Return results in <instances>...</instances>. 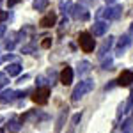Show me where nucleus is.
<instances>
[{"instance_id": "1", "label": "nucleus", "mask_w": 133, "mask_h": 133, "mask_svg": "<svg viewBox=\"0 0 133 133\" xmlns=\"http://www.w3.org/2000/svg\"><path fill=\"white\" fill-rule=\"evenodd\" d=\"M94 89V80H82V82L78 83L75 89H73V94H71V99L75 103L80 101V98H83L87 92H91Z\"/></svg>"}, {"instance_id": "2", "label": "nucleus", "mask_w": 133, "mask_h": 133, "mask_svg": "<svg viewBox=\"0 0 133 133\" xmlns=\"http://www.w3.org/2000/svg\"><path fill=\"white\" fill-rule=\"evenodd\" d=\"M78 43H80V48H82L85 53H91V51L94 50V46H96V41H94L92 34H89V32H82V34L78 36Z\"/></svg>"}, {"instance_id": "3", "label": "nucleus", "mask_w": 133, "mask_h": 133, "mask_svg": "<svg viewBox=\"0 0 133 133\" xmlns=\"http://www.w3.org/2000/svg\"><path fill=\"white\" fill-rule=\"evenodd\" d=\"M99 16H105L107 20H119L123 14V5H108L107 9H99Z\"/></svg>"}, {"instance_id": "4", "label": "nucleus", "mask_w": 133, "mask_h": 133, "mask_svg": "<svg viewBox=\"0 0 133 133\" xmlns=\"http://www.w3.org/2000/svg\"><path fill=\"white\" fill-rule=\"evenodd\" d=\"M69 14H71V18H75V20H89V11L85 9V5H82V4H73L71 9H69Z\"/></svg>"}, {"instance_id": "5", "label": "nucleus", "mask_w": 133, "mask_h": 133, "mask_svg": "<svg viewBox=\"0 0 133 133\" xmlns=\"http://www.w3.org/2000/svg\"><path fill=\"white\" fill-rule=\"evenodd\" d=\"M48 96H50V87H37L32 92V101L36 105H44L48 101Z\"/></svg>"}, {"instance_id": "6", "label": "nucleus", "mask_w": 133, "mask_h": 133, "mask_svg": "<svg viewBox=\"0 0 133 133\" xmlns=\"http://www.w3.org/2000/svg\"><path fill=\"white\" fill-rule=\"evenodd\" d=\"M117 85H121V87H128V85H131L133 83V71L131 69H124L121 75H119V78H117Z\"/></svg>"}, {"instance_id": "7", "label": "nucleus", "mask_w": 133, "mask_h": 133, "mask_svg": "<svg viewBox=\"0 0 133 133\" xmlns=\"http://www.w3.org/2000/svg\"><path fill=\"white\" fill-rule=\"evenodd\" d=\"M130 43H131V37H130V34H123V36L119 37V41H117L115 55H117V57H121V55H123V51L126 50V46H130Z\"/></svg>"}, {"instance_id": "8", "label": "nucleus", "mask_w": 133, "mask_h": 133, "mask_svg": "<svg viewBox=\"0 0 133 133\" xmlns=\"http://www.w3.org/2000/svg\"><path fill=\"white\" fill-rule=\"evenodd\" d=\"M108 30V23L107 21H94V25H92V34L94 36H103V34H107Z\"/></svg>"}, {"instance_id": "9", "label": "nucleus", "mask_w": 133, "mask_h": 133, "mask_svg": "<svg viewBox=\"0 0 133 133\" xmlns=\"http://www.w3.org/2000/svg\"><path fill=\"white\" fill-rule=\"evenodd\" d=\"M41 119H46V115H43V114L37 112V110H30V112H27L25 115H21V123H23V121H34V123H37V121H41Z\"/></svg>"}, {"instance_id": "10", "label": "nucleus", "mask_w": 133, "mask_h": 133, "mask_svg": "<svg viewBox=\"0 0 133 133\" xmlns=\"http://www.w3.org/2000/svg\"><path fill=\"white\" fill-rule=\"evenodd\" d=\"M73 75H75L73 69L69 68V66H66V68L61 71V83L62 85H69V83L73 82Z\"/></svg>"}, {"instance_id": "11", "label": "nucleus", "mask_w": 133, "mask_h": 133, "mask_svg": "<svg viewBox=\"0 0 133 133\" xmlns=\"http://www.w3.org/2000/svg\"><path fill=\"white\" fill-rule=\"evenodd\" d=\"M55 21H57V14H55V12H48L44 18H41L39 25H41L43 29H50V27L55 25Z\"/></svg>"}, {"instance_id": "12", "label": "nucleus", "mask_w": 133, "mask_h": 133, "mask_svg": "<svg viewBox=\"0 0 133 133\" xmlns=\"http://www.w3.org/2000/svg\"><path fill=\"white\" fill-rule=\"evenodd\" d=\"M114 39H115L114 36H108V37H107V39L103 41L101 48H99V51H98V57H99V59H103V57L107 55V51H108L110 48H112V44H114Z\"/></svg>"}, {"instance_id": "13", "label": "nucleus", "mask_w": 133, "mask_h": 133, "mask_svg": "<svg viewBox=\"0 0 133 133\" xmlns=\"http://www.w3.org/2000/svg\"><path fill=\"white\" fill-rule=\"evenodd\" d=\"M92 69V64L89 61H80L78 62V66H76V73H78V76H85V75H89Z\"/></svg>"}, {"instance_id": "14", "label": "nucleus", "mask_w": 133, "mask_h": 133, "mask_svg": "<svg viewBox=\"0 0 133 133\" xmlns=\"http://www.w3.org/2000/svg\"><path fill=\"white\" fill-rule=\"evenodd\" d=\"M16 99V91H11V89H7V91H4L2 94H0V101L2 103H12Z\"/></svg>"}, {"instance_id": "15", "label": "nucleus", "mask_w": 133, "mask_h": 133, "mask_svg": "<svg viewBox=\"0 0 133 133\" xmlns=\"http://www.w3.org/2000/svg\"><path fill=\"white\" fill-rule=\"evenodd\" d=\"M21 69H23V68H21V64L12 62V64H9V66L5 68V73H7L9 76H18V75L21 73Z\"/></svg>"}, {"instance_id": "16", "label": "nucleus", "mask_w": 133, "mask_h": 133, "mask_svg": "<svg viewBox=\"0 0 133 133\" xmlns=\"http://www.w3.org/2000/svg\"><path fill=\"white\" fill-rule=\"evenodd\" d=\"M66 117H68V108H64L59 115V119H57V124H55V131L61 133V130L64 128V123H66Z\"/></svg>"}, {"instance_id": "17", "label": "nucleus", "mask_w": 133, "mask_h": 133, "mask_svg": "<svg viewBox=\"0 0 133 133\" xmlns=\"http://www.w3.org/2000/svg\"><path fill=\"white\" fill-rule=\"evenodd\" d=\"M5 128H7V131H20L21 130V124H20V121H18V119H11L9 123L5 124Z\"/></svg>"}, {"instance_id": "18", "label": "nucleus", "mask_w": 133, "mask_h": 133, "mask_svg": "<svg viewBox=\"0 0 133 133\" xmlns=\"http://www.w3.org/2000/svg\"><path fill=\"white\" fill-rule=\"evenodd\" d=\"M121 131H123V133H133V119L124 121L123 126H121Z\"/></svg>"}, {"instance_id": "19", "label": "nucleus", "mask_w": 133, "mask_h": 133, "mask_svg": "<svg viewBox=\"0 0 133 133\" xmlns=\"http://www.w3.org/2000/svg\"><path fill=\"white\" fill-rule=\"evenodd\" d=\"M34 9L36 11H44L46 9V5H48V0H34Z\"/></svg>"}, {"instance_id": "20", "label": "nucleus", "mask_w": 133, "mask_h": 133, "mask_svg": "<svg viewBox=\"0 0 133 133\" xmlns=\"http://www.w3.org/2000/svg\"><path fill=\"white\" fill-rule=\"evenodd\" d=\"M112 64H114L112 57H108V59H105V61H103L101 68H103V69H112Z\"/></svg>"}, {"instance_id": "21", "label": "nucleus", "mask_w": 133, "mask_h": 133, "mask_svg": "<svg viewBox=\"0 0 133 133\" xmlns=\"http://www.w3.org/2000/svg\"><path fill=\"white\" fill-rule=\"evenodd\" d=\"M80 121H82V114H80V112L75 114V115L71 117V126H78V123H80Z\"/></svg>"}, {"instance_id": "22", "label": "nucleus", "mask_w": 133, "mask_h": 133, "mask_svg": "<svg viewBox=\"0 0 133 133\" xmlns=\"http://www.w3.org/2000/svg\"><path fill=\"white\" fill-rule=\"evenodd\" d=\"M21 51H23V53H30V51H34V44H29V46H23V48H21Z\"/></svg>"}, {"instance_id": "23", "label": "nucleus", "mask_w": 133, "mask_h": 133, "mask_svg": "<svg viewBox=\"0 0 133 133\" xmlns=\"http://www.w3.org/2000/svg\"><path fill=\"white\" fill-rule=\"evenodd\" d=\"M51 46V39L50 37H44V41H43V48H50Z\"/></svg>"}, {"instance_id": "24", "label": "nucleus", "mask_w": 133, "mask_h": 133, "mask_svg": "<svg viewBox=\"0 0 133 133\" xmlns=\"http://www.w3.org/2000/svg\"><path fill=\"white\" fill-rule=\"evenodd\" d=\"M7 18H9V12H5V11H0V21L7 20Z\"/></svg>"}, {"instance_id": "25", "label": "nucleus", "mask_w": 133, "mask_h": 133, "mask_svg": "<svg viewBox=\"0 0 133 133\" xmlns=\"http://www.w3.org/2000/svg\"><path fill=\"white\" fill-rule=\"evenodd\" d=\"M14 44H16V41H5V48H7V50H12Z\"/></svg>"}, {"instance_id": "26", "label": "nucleus", "mask_w": 133, "mask_h": 133, "mask_svg": "<svg viewBox=\"0 0 133 133\" xmlns=\"http://www.w3.org/2000/svg\"><path fill=\"white\" fill-rule=\"evenodd\" d=\"M0 83H7V76H5V73H0Z\"/></svg>"}, {"instance_id": "27", "label": "nucleus", "mask_w": 133, "mask_h": 133, "mask_svg": "<svg viewBox=\"0 0 133 133\" xmlns=\"http://www.w3.org/2000/svg\"><path fill=\"white\" fill-rule=\"evenodd\" d=\"M96 0H80L78 4H82V5H91V4H94Z\"/></svg>"}, {"instance_id": "28", "label": "nucleus", "mask_w": 133, "mask_h": 133, "mask_svg": "<svg viewBox=\"0 0 133 133\" xmlns=\"http://www.w3.org/2000/svg\"><path fill=\"white\" fill-rule=\"evenodd\" d=\"M18 2H20V0H7V5H9V7H12V5H16Z\"/></svg>"}, {"instance_id": "29", "label": "nucleus", "mask_w": 133, "mask_h": 133, "mask_svg": "<svg viewBox=\"0 0 133 133\" xmlns=\"http://www.w3.org/2000/svg\"><path fill=\"white\" fill-rule=\"evenodd\" d=\"M4 32H5V25H2V23H0V37L4 36Z\"/></svg>"}, {"instance_id": "30", "label": "nucleus", "mask_w": 133, "mask_h": 133, "mask_svg": "<svg viewBox=\"0 0 133 133\" xmlns=\"http://www.w3.org/2000/svg\"><path fill=\"white\" fill-rule=\"evenodd\" d=\"M105 2H107V4H108V5H110V4H114V2H115V0H105Z\"/></svg>"}, {"instance_id": "31", "label": "nucleus", "mask_w": 133, "mask_h": 133, "mask_svg": "<svg viewBox=\"0 0 133 133\" xmlns=\"http://www.w3.org/2000/svg\"><path fill=\"white\" fill-rule=\"evenodd\" d=\"M130 32H131V34H133V23H131V27H130Z\"/></svg>"}, {"instance_id": "32", "label": "nucleus", "mask_w": 133, "mask_h": 133, "mask_svg": "<svg viewBox=\"0 0 133 133\" xmlns=\"http://www.w3.org/2000/svg\"><path fill=\"white\" fill-rule=\"evenodd\" d=\"M2 87H4V83H0V89H2Z\"/></svg>"}, {"instance_id": "33", "label": "nucleus", "mask_w": 133, "mask_h": 133, "mask_svg": "<svg viewBox=\"0 0 133 133\" xmlns=\"http://www.w3.org/2000/svg\"><path fill=\"white\" fill-rule=\"evenodd\" d=\"M0 61H2V57H0Z\"/></svg>"}, {"instance_id": "34", "label": "nucleus", "mask_w": 133, "mask_h": 133, "mask_svg": "<svg viewBox=\"0 0 133 133\" xmlns=\"http://www.w3.org/2000/svg\"><path fill=\"white\" fill-rule=\"evenodd\" d=\"M0 133H2V131H0Z\"/></svg>"}]
</instances>
